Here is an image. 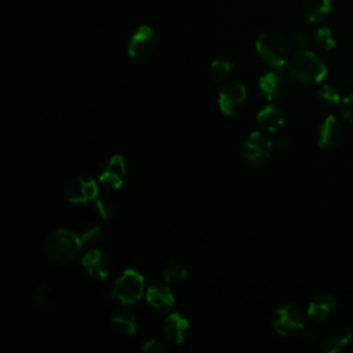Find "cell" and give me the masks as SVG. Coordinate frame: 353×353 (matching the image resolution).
Listing matches in <instances>:
<instances>
[{
    "label": "cell",
    "mask_w": 353,
    "mask_h": 353,
    "mask_svg": "<svg viewBox=\"0 0 353 353\" xmlns=\"http://www.w3.org/2000/svg\"><path fill=\"white\" fill-rule=\"evenodd\" d=\"M335 299L330 294L317 295L307 306V316L314 321H325L335 310Z\"/></svg>",
    "instance_id": "15"
},
{
    "label": "cell",
    "mask_w": 353,
    "mask_h": 353,
    "mask_svg": "<svg viewBox=\"0 0 353 353\" xmlns=\"http://www.w3.org/2000/svg\"><path fill=\"white\" fill-rule=\"evenodd\" d=\"M81 245L80 236L65 229L52 230L44 240V251L55 262H69L74 259Z\"/></svg>",
    "instance_id": "2"
},
{
    "label": "cell",
    "mask_w": 353,
    "mask_h": 353,
    "mask_svg": "<svg viewBox=\"0 0 353 353\" xmlns=\"http://www.w3.org/2000/svg\"><path fill=\"white\" fill-rule=\"evenodd\" d=\"M232 70V62L225 58H216L210 65V74L214 80H225Z\"/></svg>",
    "instance_id": "25"
},
{
    "label": "cell",
    "mask_w": 353,
    "mask_h": 353,
    "mask_svg": "<svg viewBox=\"0 0 353 353\" xmlns=\"http://www.w3.org/2000/svg\"><path fill=\"white\" fill-rule=\"evenodd\" d=\"M156 36L153 30L143 25L139 26L130 37L127 51L128 55L138 61L150 59L156 51Z\"/></svg>",
    "instance_id": "7"
},
{
    "label": "cell",
    "mask_w": 353,
    "mask_h": 353,
    "mask_svg": "<svg viewBox=\"0 0 353 353\" xmlns=\"http://www.w3.org/2000/svg\"><path fill=\"white\" fill-rule=\"evenodd\" d=\"M273 142L261 132H251L241 145V156L251 165L265 163L272 152Z\"/></svg>",
    "instance_id": "6"
},
{
    "label": "cell",
    "mask_w": 353,
    "mask_h": 353,
    "mask_svg": "<svg viewBox=\"0 0 353 353\" xmlns=\"http://www.w3.org/2000/svg\"><path fill=\"white\" fill-rule=\"evenodd\" d=\"M143 287V276L135 269H125L123 274L116 280L112 290V296L124 305H131L141 299Z\"/></svg>",
    "instance_id": "4"
},
{
    "label": "cell",
    "mask_w": 353,
    "mask_h": 353,
    "mask_svg": "<svg viewBox=\"0 0 353 353\" xmlns=\"http://www.w3.org/2000/svg\"><path fill=\"white\" fill-rule=\"evenodd\" d=\"M124 175H125V161H124L123 156L114 154L113 157L109 159L108 164L105 165L103 171L101 172L99 179L105 186L117 189L123 185Z\"/></svg>",
    "instance_id": "13"
},
{
    "label": "cell",
    "mask_w": 353,
    "mask_h": 353,
    "mask_svg": "<svg viewBox=\"0 0 353 353\" xmlns=\"http://www.w3.org/2000/svg\"><path fill=\"white\" fill-rule=\"evenodd\" d=\"M316 336H317V334H316V331L313 330V328H305L303 327V338L306 339V341H314L316 339Z\"/></svg>",
    "instance_id": "32"
},
{
    "label": "cell",
    "mask_w": 353,
    "mask_h": 353,
    "mask_svg": "<svg viewBox=\"0 0 353 353\" xmlns=\"http://www.w3.org/2000/svg\"><path fill=\"white\" fill-rule=\"evenodd\" d=\"M331 7V0H306L303 4V15L312 23L320 22L328 17Z\"/></svg>",
    "instance_id": "18"
},
{
    "label": "cell",
    "mask_w": 353,
    "mask_h": 353,
    "mask_svg": "<svg viewBox=\"0 0 353 353\" xmlns=\"http://www.w3.org/2000/svg\"><path fill=\"white\" fill-rule=\"evenodd\" d=\"M255 48L259 57L273 68H281L290 54L288 40L277 32H263L258 36Z\"/></svg>",
    "instance_id": "3"
},
{
    "label": "cell",
    "mask_w": 353,
    "mask_h": 353,
    "mask_svg": "<svg viewBox=\"0 0 353 353\" xmlns=\"http://www.w3.org/2000/svg\"><path fill=\"white\" fill-rule=\"evenodd\" d=\"M273 146L277 149V150H287L288 146H290V138L287 135H279L276 137V139L273 141Z\"/></svg>",
    "instance_id": "31"
},
{
    "label": "cell",
    "mask_w": 353,
    "mask_h": 353,
    "mask_svg": "<svg viewBox=\"0 0 353 353\" xmlns=\"http://www.w3.org/2000/svg\"><path fill=\"white\" fill-rule=\"evenodd\" d=\"M303 321L305 317L302 310L292 303H287L276 309L272 319V325L277 334L290 335L303 328Z\"/></svg>",
    "instance_id": "8"
},
{
    "label": "cell",
    "mask_w": 353,
    "mask_h": 353,
    "mask_svg": "<svg viewBox=\"0 0 353 353\" xmlns=\"http://www.w3.org/2000/svg\"><path fill=\"white\" fill-rule=\"evenodd\" d=\"M258 124L268 132H276L283 125V113L274 105H268L262 108L256 114Z\"/></svg>",
    "instance_id": "17"
},
{
    "label": "cell",
    "mask_w": 353,
    "mask_h": 353,
    "mask_svg": "<svg viewBox=\"0 0 353 353\" xmlns=\"http://www.w3.org/2000/svg\"><path fill=\"white\" fill-rule=\"evenodd\" d=\"M188 274V269L183 263L181 262H170L164 269H163V279L167 283H176L185 279Z\"/></svg>",
    "instance_id": "24"
},
{
    "label": "cell",
    "mask_w": 353,
    "mask_h": 353,
    "mask_svg": "<svg viewBox=\"0 0 353 353\" xmlns=\"http://www.w3.org/2000/svg\"><path fill=\"white\" fill-rule=\"evenodd\" d=\"M102 237V233H101V229L99 226H95V225H90L87 226L85 229H83L81 234H80V240L83 244H87V245H94L97 244Z\"/></svg>",
    "instance_id": "26"
},
{
    "label": "cell",
    "mask_w": 353,
    "mask_h": 353,
    "mask_svg": "<svg viewBox=\"0 0 353 353\" xmlns=\"http://www.w3.org/2000/svg\"><path fill=\"white\" fill-rule=\"evenodd\" d=\"M146 301L148 303L159 312H165L174 305V295L170 288L161 284L150 285L146 290Z\"/></svg>",
    "instance_id": "16"
},
{
    "label": "cell",
    "mask_w": 353,
    "mask_h": 353,
    "mask_svg": "<svg viewBox=\"0 0 353 353\" xmlns=\"http://www.w3.org/2000/svg\"><path fill=\"white\" fill-rule=\"evenodd\" d=\"M33 302L36 305V307L40 312H51L55 307V298H54V292L52 290L44 284L40 283L34 291H33Z\"/></svg>",
    "instance_id": "20"
},
{
    "label": "cell",
    "mask_w": 353,
    "mask_h": 353,
    "mask_svg": "<svg viewBox=\"0 0 353 353\" xmlns=\"http://www.w3.org/2000/svg\"><path fill=\"white\" fill-rule=\"evenodd\" d=\"M95 207H97V211L99 214V216L103 219V221H108L113 216V212H114V207H113V203L105 197H99L95 201Z\"/></svg>",
    "instance_id": "27"
},
{
    "label": "cell",
    "mask_w": 353,
    "mask_h": 353,
    "mask_svg": "<svg viewBox=\"0 0 353 353\" xmlns=\"http://www.w3.org/2000/svg\"><path fill=\"white\" fill-rule=\"evenodd\" d=\"M112 327L121 335H132L137 331L135 316L124 309L116 310L112 316Z\"/></svg>",
    "instance_id": "19"
},
{
    "label": "cell",
    "mask_w": 353,
    "mask_h": 353,
    "mask_svg": "<svg viewBox=\"0 0 353 353\" xmlns=\"http://www.w3.org/2000/svg\"><path fill=\"white\" fill-rule=\"evenodd\" d=\"M247 90L240 81H226L218 91V106L226 116L239 114L245 105Z\"/></svg>",
    "instance_id": "5"
},
{
    "label": "cell",
    "mask_w": 353,
    "mask_h": 353,
    "mask_svg": "<svg viewBox=\"0 0 353 353\" xmlns=\"http://www.w3.org/2000/svg\"><path fill=\"white\" fill-rule=\"evenodd\" d=\"M343 139V127L332 114L327 116L319 127L317 145L324 150L336 149Z\"/></svg>",
    "instance_id": "10"
},
{
    "label": "cell",
    "mask_w": 353,
    "mask_h": 353,
    "mask_svg": "<svg viewBox=\"0 0 353 353\" xmlns=\"http://www.w3.org/2000/svg\"><path fill=\"white\" fill-rule=\"evenodd\" d=\"M291 41H292L294 46H296L298 48H302V47H305V44H306V36H305V33L301 32V30H294V32L291 33Z\"/></svg>",
    "instance_id": "30"
},
{
    "label": "cell",
    "mask_w": 353,
    "mask_h": 353,
    "mask_svg": "<svg viewBox=\"0 0 353 353\" xmlns=\"http://www.w3.org/2000/svg\"><path fill=\"white\" fill-rule=\"evenodd\" d=\"M313 41H314L316 47L323 50V51H331L336 46V40L334 37L332 30L330 28H325V26L317 28L314 30Z\"/></svg>",
    "instance_id": "22"
},
{
    "label": "cell",
    "mask_w": 353,
    "mask_h": 353,
    "mask_svg": "<svg viewBox=\"0 0 353 353\" xmlns=\"http://www.w3.org/2000/svg\"><path fill=\"white\" fill-rule=\"evenodd\" d=\"M350 341H353V330L347 331L346 334L331 332V334H328L327 338L324 339L323 349H324L327 353H335V352H339L341 349H343Z\"/></svg>",
    "instance_id": "21"
},
{
    "label": "cell",
    "mask_w": 353,
    "mask_h": 353,
    "mask_svg": "<svg viewBox=\"0 0 353 353\" xmlns=\"http://www.w3.org/2000/svg\"><path fill=\"white\" fill-rule=\"evenodd\" d=\"M98 196V185L88 175H80L70 179L65 186V197L68 201L80 204L87 203Z\"/></svg>",
    "instance_id": "9"
},
{
    "label": "cell",
    "mask_w": 353,
    "mask_h": 353,
    "mask_svg": "<svg viewBox=\"0 0 353 353\" xmlns=\"http://www.w3.org/2000/svg\"><path fill=\"white\" fill-rule=\"evenodd\" d=\"M342 114L350 124H353V94L343 98V101H342Z\"/></svg>",
    "instance_id": "29"
},
{
    "label": "cell",
    "mask_w": 353,
    "mask_h": 353,
    "mask_svg": "<svg viewBox=\"0 0 353 353\" xmlns=\"http://www.w3.org/2000/svg\"><path fill=\"white\" fill-rule=\"evenodd\" d=\"M189 327V320L179 312L168 314L163 323V331L165 338L168 339V342L175 345H179L186 339Z\"/></svg>",
    "instance_id": "12"
},
{
    "label": "cell",
    "mask_w": 353,
    "mask_h": 353,
    "mask_svg": "<svg viewBox=\"0 0 353 353\" xmlns=\"http://www.w3.org/2000/svg\"><path fill=\"white\" fill-rule=\"evenodd\" d=\"M81 265L92 280H105L110 273V261L99 250H90L84 254Z\"/></svg>",
    "instance_id": "11"
},
{
    "label": "cell",
    "mask_w": 353,
    "mask_h": 353,
    "mask_svg": "<svg viewBox=\"0 0 353 353\" xmlns=\"http://www.w3.org/2000/svg\"><path fill=\"white\" fill-rule=\"evenodd\" d=\"M288 74L299 83L314 84L327 74V66L323 59L312 51L299 50L288 61Z\"/></svg>",
    "instance_id": "1"
},
{
    "label": "cell",
    "mask_w": 353,
    "mask_h": 353,
    "mask_svg": "<svg viewBox=\"0 0 353 353\" xmlns=\"http://www.w3.org/2000/svg\"><path fill=\"white\" fill-rule=\"evenodd\" d=\"M258 85L262 95L266 97L269 101H272V99H277L284 92L285 79L279 70H270L261 76Z\"/></svg>",
    "instance_id": "14"
},
{
    "label": "cell",
    "mask_w": 353,
    "mask_h": 353,
    "mask_svg": "<svg viewBox=\"0 0 353 353\" xmlns=\"http://www.w3.org/2000/svg\"><path fill=\"white\" fill-rule=\"evenodd\" d=\"M317 101L324 108H332V106L339 103L341 94H339V91L334 85L324 84L317 91Z\"/></svg>",
    "instance_id": "23"
},
{
    "label": "cell",
    "mask_w": 353,
    "mask_h": 353,
    "mask_svg": "<svg viewBox=\"0 0 353 353\" xmlns=\"http://www.w3.org/2000/svg\"><path fill=\"white\" fill-rule=\"evenodd\" d=\"M141 349L148 353H163L167 350V345L159 339H149Z\"/></svg>",
    "instance_id": "28"
}]
</instances>
